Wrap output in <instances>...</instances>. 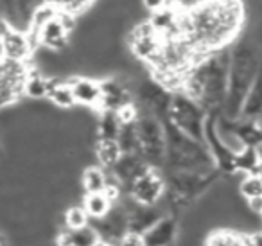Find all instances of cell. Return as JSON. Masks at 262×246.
Here are the masks:
<instances>
[{
    "label": "cell",
    "mask_w": 262,
    "mask_h": 246,
    "mask_svg": "<svg viewBox=\"0 0 262 246\" xmlns=\"http://www.w3.org/2000/svg\"><path fill=\"white\" fill-rule=\"evenodd\" d=\"M2 51H4L6 59L24 63L31 56L33 49H31L29 40H27V34L13 29L11 33L2 40Z\"/></svg>",
    "instance_id": "4"
},
{
    "label": "cell",
    "mask_w": 262,
    "mask_h": 246,
    "mask_svg": "<svg viewBox=\"0 0 262 246\" xmlns=\"http://www.w3.org/2000/svg\"><path fill=\"white\" fill-rule=\"evenodd\" d=\"M250 237H251V246H262V228L257 232H251Z\"/></svg>",
    "instance_id": "15"
},
{
    "label": "cell",
    "mask_w": 262,
    "mask_h": 246,
    "mask_svg": "<svg viewBox=\"0 0 262 246\" xmlns=\"http://www.w3.org/2000/svg\"><path fill=\"white\" fill-rule=\"evenodd\" d=\"M113 203L104 196V192H92V194H84L83 198V209L86 210L90 219H102L108 216L112 210Z\"/></svg>",
    "instance_id": "7"
},
{
    "label": "cell",
    "mask_w": 262,
    "mask_h": 246,
    "mask_svg": "<svg viewBox=\"0 0 262 246\" xmlns=\"http://www.w3.org/2000/svg\"><path fill=\"white\" fill-rule=\"evenodd\" d=\"M239 194L246 201L262 196V174H246L239 181Z\"/></svg>",
    "instance_id": "11"
},
{
    "label": "cell",
    "mask_w": 262,
    "mask_h": 246,
    "mask_svg": "<svg viewBox=\"0 0 262 246\" xmlns=\"http://www.w3.org/2000/svg\"><path fill=\"white\" fill-rule=\"evenodd\" d=\"M94 246H112V244H110V242H106V241H102V239H99V241L95 242Z\"/></svg>",
    "instance_id": "16"
},
{
    "label": "cell",
    "mask_w": 262,
    "mask_h": 246,
    "mask_svg": "<svg viewBox=\"0 0 262 246\" xmlns=\"http://www.w3.org/2000/svg\"><path fill=\"white\" fill-rule=\"evenodd\" d=\"M67 83L72 88L76 102H79L83 106L99 108V105H101V85L97 81L88 76H76L70 77Z\"/></svg>",
    "instance_id": "2"
},
{
    "label": "cell",
    "mask_w": 262,
    "mask_h": 246,
    "mask_svg": "<svg viewBox=\"0 0 262 246\" xmlns=\"http://www.w3.org/2000/svg\"><path fill=\"white\" fill-rule=\"evenodd\" d=\"M117 246H146L144 237L140 234H133V232H126L122 235V239L119 241Z\"/></svg>",
    "instance_id": "12"
},
{
    "label": "cell",
    "mask_w": 262,
    "mask_h": 246,
    "mask_svg": "<svg viewBox=\"0 0 262 246\" xmlns=\"http://www.w3.org/2000/svg\"><path fill=\"white\" fill-rule=\"evenodd\" d=\"M95 153H97L99 163H101L104 169H113L115 163L120 160V156H122L119 142L112 140V138H102V140H99L97 148H95Z\"/></svg>",
    "instance_id": "9"
},
{
    "label": "cell",
    "mask_w": 262,
    "mask_h": 246,
    "mask_svg": "<svg viewBox=\"0 0 262 246\" xmlns=\"http://www.w3.org/2000/svg\"><path fill=\"white\" fill-rule=\"evenodd\" d=\"M108 185V174L104 169L99 166H88L83 171V178H81V187H83L84 194H92V192H102Z\"/></svg>",
    "instance_id": "8"
},
{
    "label": "cell",
    "mask_w": 262,
    "mask_h": 246,
    "mask_svg": "<svg viewBox=\"0 0 262 246\" xmlns=\"http://www.w3.org/2000/svg\"><path fill=\"white\" fill-rule=\"evenodd\" d=\"M142 6L147 11L157 13V11H160V9L167 8V0H142Z\"/></svg>",
    "instance_id": "13"
},
{
    "label": "cell",
    "mask_w": 262,
    "mask_h": 246,
    "mask_svg": "<svg viewBox=\"0 0 262 246\" xmlns=\"http://www.w3.org/2000/svg\"><path fill=\"white\" fill-rule=\"evenodd\" d=\"M164 194V180L149 169L129 183V196L142 207H157Z\"/></svg>",
    "instance_id": "1"
},
{
    "label": "cell",
    "mask_w": 262,
    "mask_h": 246,
    "mask_svg": "<svg viewBox=\"0 0 262 246\" xmlns=\"http://www.w3.org/2000/svg\"><path fill=\"white\" fill-rule=\"evenodd\" d=\"M0 246H2V244H0Z\"/></svg>",
    "instance_id": "17"
},
{
    "label": "cell",
    "mask_w": 262,
    "mask_h": 246,
    "mask_svg": "<svg viewBox=\"0 0 262 246\" xmlns=\"http://www.w3.org/2000/svg\"><path fill=\"white\" fill-rule=\"evenodd\" d=\"M49 79V92L47 97L54 102L58 108L69 110L76 105V99H74L72 88L67 81H61L58 77H47Z\"/></svg>",
    "instance_id": "6"
},
{
    "label": "cell",
    "mask_w": 262,
    "mask_h": 246,
    "mask_svg": "<svg viewBox=\"0 0 262 246\" xmlns=\"http://www.w3.org/2000/svg\"><path fill=\"white\" fill-rule=\"evenodd\" d=\"M178 234V223L174 217H162L153 228L142 235L146 246H172Z\"/></svg>",
    "instance_id": "3"
},
{
    "label": "cell",
    "mask_w": 262,
    "mask_h": 246,
    "mask_svg": "<svg viewBox=\"0 0 262 246\" xmlns=\"http://www.w3.org/2000/svg\"><path fill=\"white\" fill-rule=\"evenodd\" d=\"M248 210L262 219V196H260V198L250 199V201H248Z\"/></svg>",
    "instance_id": "14"
},
{
    "label": "cell",
    "mask_w": 262,
    "mask_h": 246,
    "mask_svg": "<svg viewBox=\"0 0 262 246\" xmlns=\"http://www.w3.org/2000/svg\"><path fill=\"white\" fill-rule=\"evenodd\" d=\"M63 221H65V228H69V230H79V228L88 227L90 217L81 205H70L63 212Z\"/></svg>",
    "instance_id": "10"
},
{
    "label": "cell",
    "mask_w": 262,
    "mask_h": 246,
    "mask_svg": "<svg viewBox=\"0 0 262 246\" xmlns=\"http://www.w3.org/2000/svg\"><path fill=\"white\" fill-rule=\"evenodd\" d=\"M67 42H69V33H67L65 27L61 26L58 16H56L52 22H49L47 26L40 31L41 47H47V49H51V51L59 52L61 49L67 47Z\"/></svg>",
    "instance_id": "5"
}]
</instances>
